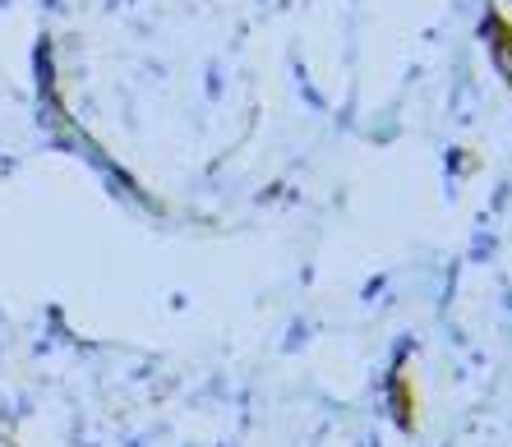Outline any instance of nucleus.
<instances>
[{"label": "nucleus", "mask_w": 512, "mask_h": 447, "mask_svg": "<svg viewBox=\"0 0 512 447\" xmlns=\"http://www.w3.org/2000/svg\"><path fill=\"white\" fill-rule=\"evenodd\" d=\"M0 447H5V443H0Z\"/></svg>", "instance_id": "f257e3e1"}]
</instances>
